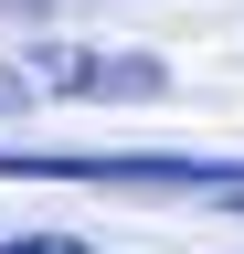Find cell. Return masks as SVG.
<instances>
[{"label": "cell", "mask_w": 244, "mask_h": 254, "mask_svg": "<svg viewBox=\"0 0 244 254\" xmlns=\"http://www.w3.org/2000/svg\"><path fill=\"white\" fill-rule=\"evenodd\" d=\"M117 95H170V64L106 53V43H32L0 64V117L11 106H117Z\"/></svg>", "instance_id": "obj_1"}, {"label": "cell", "mask_w": 244, "mask_h": 254, "mask_svg": "<svg viewBox=\"0 0 244 254\" xmlns=\"http://www.w3.org/2000/svg\"><path fill=\"white\" fill-rule=\"evenodd\" d=\"M0 254H85V244H75V233H11Z\"/></svg>", "instance_id": "obj_2"}]
</instances>
